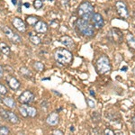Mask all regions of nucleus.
<instances>
[{
    "mask_svg": "<svg viewBox=\"0 0 135 135\" xmlns=\"http://www.w3.org/2000/svg\"><path fill=\"white\" fill-rule=\"evenodd\" d=\"M76 26L78 32L84 36L92 37L95 33V26L91 25L89 21L83 20V19H78L76 22Z\"/></svg>",
    "mask_w": 135,
    "mask_h": 135,
    "instance_id": "1",
    "label": "nucleus"
},
{
    "mask_svg": "<svg viewBox=\"0 0 135 135\" xmlns=\"http://www.w3.org/2000/svg\"><path fill=\"white\" fill-rule=\"evenodd\" d=\"M72 53L65 48H60L54 52V59L56 60V61H58L60 64H69L72 60Z\"/></svg>",
    "mask_w": 135,
    "mask_h": 135,
    "instance_id": "2",
    "label": "nucleus"
},
{
    "mask_svg": "<svg viewBox=\"0 0 135 135\" xmlns=\"http://www.w3.org/2000/svg\"><path fill=\"white\" fill-rule=\"evenodd\" d=\"M78 14L83 20L91 21L93 15L95 14L94 13V6L88 2H84L78 6Z\"/></svg>",
    "mask_w": 135,
    "mask_h": 135,
    "instance_id": "3",
    "label": "nucleus"
},
{
    "mask_svg": "<svg viewBox=\"0 0 135 135\" xmlns=\"http://www.w3.org/2000/svg\"><path fill=\"white\" fill-rule=\"evenodd\" d=\"M95 69H97V72L100 74V75L105 74V73H107L108 71H110L111 64H110V60L107 56L102 55L101 57L97 60V63H95Z\"/></svg>",
    "mask_w": 135,
    "mask_h": 135,
    "instance_id": "4",
    "label": "nucleus"
},
{
    "mask_svg": "<svg viewBox=\"0 0 135 135\" xmlns=\"http://www.w3.org/2000/svg\"><path fill=\"white\" fill-rule=\"evenodd\" d=\"M2 30H3L4 33L6 34V36L12 42H14V43H21L22 42V38L20 37V35L13 32L9 27H7V26H3V27H2Z\"/></svg>",
    "mask_w": 135,
    "mask_h": 135,
    "instance_id": "5",
    "label": "nucleus"
},
{
    "mask_svg": "<svg viewBox=\"0 0 135 135\" xmlns=\"http://www.w3.org/2000/svg\"><path fill=\"white\" fill-rule=\"evenodd\" d=\"M108 38L112 42H115V43H120L123 41V34L120 30L115 29V28H113L111 31L108 32Z\"/></svg>",
    "mask_w": 135,
    "mask_h": 135,
    "instance_id": "6",
    "label": "nucleus"
},
{
    "mask_svg": "<svg viewBox=\"0 0 135 135\" xmlns=\"http://www.w3.org/2000/svg\"><path fill=\"white\" fill-rule=\"evenodd\" d=\"M34 99V95L30 90H25L20 95L18 98V101L22 104H28L32 103Z\"/></svg>",
    "mask_w": 135,
    "mask_h": 135,
    "instance_id": "7",
    "label": "nucleus"
},
{
    "mask_svg": "<svg viewBox=\"0 0 135 135\" xmlns=\"http://www.w3.org/2000/svg\"><path fill=\"white\" fill-rule=\"evenodd\" d=\"M115 7L116 10L118 12V14L120 15V16L123 17V18H127L129 16V12H128V8L127 6L124 2L123 1H118L115 4Z\"/></svg>",
    "mask_w": 135,
    "mask_h": 135,
    "instance_id": "8",
    "label": "nucleus"
},
{
    "mask_svg": "<svg viewBox=\"0 0 135 135\" xmlns=\"http://www.w3.org/2000/svg\"><path fill=\"white\" fill-rule=\"evenodd\" d=\"M91 21L93 22V25L95 26L97 29H101L104 25V21L103 16L100 14H98V13H95V14L93 15Z\"/></svg>",
    "mask_w": 135,
    "mask_h": 135,
    "instance_id": "9",
    "label": "nucleus"
},
{
    "mask_svg": "<svg viewBox=\"0 0 135 135\" xmlns=\"http://www.w3.org/2000/svg\"><path fill=\"white\" fill-rule=\"evenodd\" d=\"M12 25L16 28L17 31L20 32H25L26 31V25L25 23L19 17H14L12 20Z\"/></svg>",
    "mask_w": 135,
    "mask_h": 135,
    "instance_id": "10",
    "label": "nucleus"
},
{
    "mask_svg": "<svg viewBox=\"0 0 135 135\" xmlns=\"http://www.w3.org/2000/svg\"><path fill=\"white\" fill-rule=\"evenodd\" d=\"M60 122V116L58 112H52L48 115L46 119V123L51 126H56Z\"/></svg>",
    "mask_w": 135,
    "mask_h": 135,
    "instance_id": "11",
    "label": "nucleus"
},
{
    "mask_svg": "<svg viewBox=\"0 0 135 135\" xmlns=\"http://www.w3.org/2000/svg\"><path fill=\"white\" fill-rule=\"evenodd\" d=\"M6 83L8 84L9 88L11 89H13V90H17L21 86L20 81H19L16 78L12 77V76H10V77H8L6 78Z\"/></svg>",
    "mask_w": 135,
    "mask_h": 135,
    "instance_id": "12",
    "label": "nucleus"
},
{
    "mask_svg": "<svg viewBox=\"0 0 135 135\" xmlns=\"http://www.w3.org/2000/svg\"><path fill=\"white\" fill-rule=\"evenodd\" d=\"M34 29H35L36 32L39 33H45L48 31V25L45 22H43L42 20H39L37 22V23L34 25Z\"/></svg>",
    "mask_w": 135,
    "mask_h": 135,
    "instance_id": "13",
    "label": "nucleus"
},
{
    "mask_svg": "<svg viewBox=\"0 0 135 135\" xmlns=\"http://www.w3.org/2000/svg\"><path fill=\"white\" fill-rule=\"evenodd\" d=\"M60 42H61L64 46H66L68 48H70V49H73L74 46H75V43H74L73 39L70 38L69 36H67V35L60 37Z\"/></svg>",
    "mask_w": 135,
    "mask_h": 135,
    "instance_id": "14",
    "label": "nucleus"
},
{
    "mask_svg": "<svg viewBox=\"0 0 135 135\" xmlns=\"http://www.w3.org/2000/svg\"><path fill=\"white\" fill-rule=\"evenodd\" d=\"M6 121H8L12 124H17L19 123V118L12 111H7V120Z\"/></svg>",
    "mask_w": 135,
    "mask_h": 135,
    "instance_id": "15",
    "label": "nucleus"
},
{
    "mask_svg": "<svg viewBox=\"0 0 135 135\" xmlns=\"http://www.w3.org/2000/svg\"><path fill=\"white\" fill-rule=\"evenodd\" d=\"M3 103L7 106L8 108L10 109H15L16 107V103L12 97H6L3 98Z\"/></svg>",
    "mask_w": 135,
    "mask_h": 135,
    "instance_id": "16",
    "label": "nucleus"
},
{
    "mask_svg": "<svg viewBox=\"0 0 135 135\" xmlns=\"http://www.w3.org/2000/svg\"><path fill=\"white\" fill-rule=\"evenodd\" d=\"M0 51L6 56H9L10 53H11V50H10V47L8 46L6 43L1 42H0Z\"/></svg>",
    "mask_w": 135,
    "mask_h": 135,
    "instance_id": "17",
    "label": "nucleus"
},
{
    "mask_svg": "<svg viewBox=\"0 0 135 135\" xmlns=\"http://www.w3.org/2000/svg\"><path fill=\"white\" fill-rule=\"evenodd\" d=\"M126 41H127L128 45L132 49L135 50V37L132 33H127V35H126Z\"/></svg>",
    "mask_w": 135,
    "mask_h": 135,
    "instance_id": "18",
    "label": "nucleus"
},
{
    "mask_svg": "<svg viewBox=\"0 0 135 135\" xmlns=\"http://www.w3.org/2000/svg\"><path fill=\"white\" fill-rule=\"evenodd\" d=\"M25 108H26V111H27V114H28V116L29 117H32V118H34V117L37 115V110L36 108L32 107V106H29L27 104H25Z\"/></svg>",
    "mask_w": 135,
    "mask_h": 135,
    "instance_id": "19",
    "label": "nucleus"
},
{
    "mask_svg": "<svg viewBox=\"0 0 135 135\" xmlns=\"http://www.w3.org/2000/svg\"><path fill=\"white\" fill-rule=\"evenodd\" d=\"M39 20H40V19H39L38 17H37V16H27V17H26V19H25L27 25H29L30 26H34Z\"/></svg>",
    "mask_w": 135,
    "mask_h": 135,
    "instance_id": "20",
    "label": "nucleus"
},
{
    "mask_svg": "<svg viewBox=\"0 0 135 135\" xmlns=\"http://www.w3.org/2000/svg\"><path fill=\"white\" fill-rule=\"evenodd\" d=\"M20 73L22 74V76H23V77H25L26 78H32V74L31 72V70H30V69H28L26 67L20 68Z\"/></svg>",
    "mask_w": 135,
    "mask_h": 135,
    "instance_id": "21",
    "label": "nucleus"
},
{
    "mask_svg": "<svg viewBox=\"0 0 135 135\" xmlns=\"http://www.w3.org/2000/svg\"><path fill=\"white\" fill-rule=\"evenodd\" d=\"M29 37H30V42H31L32 43H33L34 45H39L41 42H42L41 39L39 38L36 34L32 33V32H29Z\"/></svg>",
    "mask_w": 135,
    "mask_h": 135,
    "instance_id": "22",
    "label": "nucleus"
},
{
    "mask_svg": "<svg viewBox=\"0 0 135 135\" xmlns=\"http://www.w3.org/2000/svg\"><path fill=\"white\" fill-rule=\"evenodd\" d=\"M32 67H33V69H35L36 71H39V72L44 70V69H45L44 64L40 61H35L33 64H32Z\"/></svg>",
    "mask_w": 135,
    "mask_h": 135,
    "instance_id": "23",
    "label": "nucleus"
},
{
    "mask_svg": "<svg viewBox=\"0 0 135 135\" xmlns=\"http://www.w3.org/2000/svg\"><path fill=\"white\" fill-rule=\"evenodd\" d=\"M18 109H19V112H20V114L22 115V116L28 117V114H27V111H26L25 105H21Z\"/></svg>",
    "mask_w": 135,
    "mask_h": 135,
    "instance_id": "24",
    "label": "nucleus"
},
{
    "mask_svg": "<svg viewBox=\"0 0 135 135\" xmlns=\"http://www.w3.org/2000/svg\"><path fill=\"white\" fill-rule=\"evenodd\" d=\"M0 134L1 135L10 134V130L6 126H0Z\"/></svg>",
    "mask_w": 135,
    "mask_h": 135,
    "instance_id": "25",
    "label": "nucleus"
},
{
    "mask_svg": "<svg viewBox=\"0 0 135 135\" xmlns=\"http://www.w3.org/2000/svg\"><path fill=\"white\" fill-rule=\"evenodd\" d=\"M42 6H43V3H42V0H35V1H34V3H33L34 8L37 9V10L41 9V8L42 7Z\"/></svg>",
    "mask_w": 135,
    "mask_h": 135,
    "instance_id": "26",
    "label": "nucleus"
},
{
    "mask_svg": "<svg viewBox=\"0 0 135 135\" xmlns=\"http://www.w3.org/2000/svg\"><path fill=\"white\" fill-rule=\"evenodd\" d=\"M0 116L4 120H7V110L4 109V108H0Z\"/></svg>",
    "mask_w": 135,
    "mask_h": 135,
    "instance_id": "27",
    "label": "nucleus"
},
{
    "mask_svg": "<svg viewBox=\"0 0 135 135\" xmlns=\"http://www.w3.org/2000/svg\"><path fill=\"white\" fill-rule=\"evenodd\" d=\"M86 104H88V105L90 108H95V102L94 101V100L90 99V98H86Z\"/></svg>",
    "mask_w": 135,
    "mask_h": 135,
    "instance_id": "28",
    "label": "nucleus"
},
{
    "mask_svg": "<svg viewBox=\"0 0 135 135\" xmlns=\"http://www.w3.org/2000/svg\"><path fill=\"white\" fill-rule=\"evenodd\" d=\"M7 93V89L5 86H4L3 84L0 83V95H6V94Z\"/></svg>",
    "mask_w": 135,
    "mask_h": 135,
    "instance_id": "29",
    "label": "nucleus"
},
{
    "mask_svg": "<svg viewBox=\"0 0 135 135\" xmlns=\"http://www.w3.org/2000/svg\"><path fill=\"white\" fill-rule=\"evenodd\" d=\"M52 133L55 134V135H58V134H59V135H62V134H64V133H63L62 131H60V130H54Z\"/></svg>",
    "mask_w": 135,
    "mask_h": 135,
    "instance_id": "30",
    "label": "nucleus"
},
{
    "mask_svg": "<svg viewBox=\"0 0 135 135\" xmlns=\"http://www.w3.org/2000/svg\"><path fill=\"white\" fill-rule=\"evenodd\" d=\"M104 133H105V134L113 135V134H114V132H113V131H111L110 129H105V130H104Z\"/></svg>",
    "mask_w": 135,
    "mask_h": 135,
    "instance_id": "31",
    "label": "nucleus"
},
{
    "mask_svg": "<svg viewBox=\"0 0 135 135\" xmlns=\"http://www.w3.org/2000/svg\"><path fill=\"white\" fill-rule=\"evenodd\" d=\"M3 76H4V69L2 66H0V79L3 78Z\"/></svg>",
    "mask_w": 135,
    "mask_h": 135,
    "instance_id": "32",
    "label": "nucleus"
},
{
    "mask_svg": "<svg viewBox=\"0 0 135 135\" xmlns=\"http://www.w3.org/2000/svg\"><path fill=\"white\" fill-rule=\"evenodd\" d=\"M47 104H48L46 103V101H43L42 103L41 104V106H42V108H43V107H45V110H46L47 108H48V105H47Z\"/></svg>",
    "mask_w": 135,
    "mask_h": 135,
    "instance_id": "33",
    "label": "nucleus"
},
{
    "mask_svg": "<svg viewBox=\"0 0 135 135\" xmlns=\"http://www.w3.org/2000/svg\"><path fill=\"white\" fill-rule=\"evenodd\" d=\"M89 94H90L92 97H95V91H94L93 89H90V90H89Z\"/></svg>",
    "mask_w": 135,
    "mask_h": 135,
    "instance_id": "34",
    "label": "nucleus"
},
{
    "mask_svg": "<svg viewBox=\"0 0 135 135\" xmlns=\"http://www.w3.org/2000/svg\"><path fill=\"white\" fill-rule=\"evenodd\" d=\"M127 69H128L127 66H124V67H123V68H122V69H121V70H122V71H123V72H126V71H127Z\"/></svg>",
    "mask_w": 135,
    "mask_h": 135,
    "instance_id": "35",
    "label": "nucleus"
},
{
    "mask_svg": "<svg viewBox=\"0 0 135 135\" xmlns=\"http://www.w3.org/2000/svg\"><path fill=\"white\" fill-rule=\"evenodd\" d=\"M18 12L19 13H21V6H22V2H19V4H18Z\"/></svg>",
    "mask_w": 135,
    "mask_h": 135,
    "instance_id": "36",
    "label": "nucleus"
},
{
    "mask_svg": "<svg viewBox=\"0 0 135 135\" xmlns=\"http://www.w3.org/2000/svg\"><path fill=\"white\" fill-rule=\"evenodd\" d=\"M132 125H133V128H134V130H135V117H133V118H132Z\"/></svg>",
    "mask_w": 135,
    "mask_h": 135,
    "instance_id": "37",
    "label": "nucleus"
},
{
    "mask_svg": "<svg viewBox=\"0 0 135 135\" xmlns=\"http://www.w3.org/2000/svg\"><path fill=\"white\" fill-rule=\"evenodd\" d=\"M12 3L14 6H16L17 5V0H12Z\"/></svg>",
    "mask_w": 135,
    "mask_h": 135,
    "instance_id": "38",
    "label": "nucleus"
},
{
    "mask_svg": "<svg viewBox=\"0 0 135 135\" xmlns=\"http://www.w3.org/2000/svg\"><path fill=\"white\" fill-rule=\"evenodd\" d=\"M23 6H25L26 8L30 7V4H29V3H25V4H23Z\"/></svg>",
    "mask_w": 135,
    "mask_h": 135,
    "instance_id": "39",
    "label": "nucleus"
},
{
    "mask_svg": "<svg viewBox=\"0 0 135 135\" xmlns=\"http://www.w3.org/2000/svg\"><path fill=\"white\" fill-rule=\"evenodd\" d=\"M70 131H72V132H74V127H73V126H71V127H70Z\"/></svg>",
    "mask_w": 135,
    "mask_h": 135,
    "instance_id": "40",
    "label": "nucleus"
},
{
    "mask_svg": "<svg viewBox=\"0 0 135 135\" xmlns=\"http://www.w3.org/2000/svg\"><path fill=\"white\" fill-rule=\"evenodd\" d=\"M0 103H3V99L1 98V97H0Z\"/></svg>",
    "mask_w": 135,
    "mask_h": 135,
    "instance_id": "41",
    "label": "nucleus"
},
{
    "mask_svg": "<svg viewBox=\"0 0 135 135\" xmlns=\"http://www.w3.org/2000/svg\"><path fill=\"white\" fill-rule=\"evenodd\" d=\"M49 1H51V2H52V1H53V0H49Z\"/></svg>",
    "mask_w": 135,
    "mask_h": 135,
    "instance_id": "42",
    "label": "nucleus"
}]
</instances>
